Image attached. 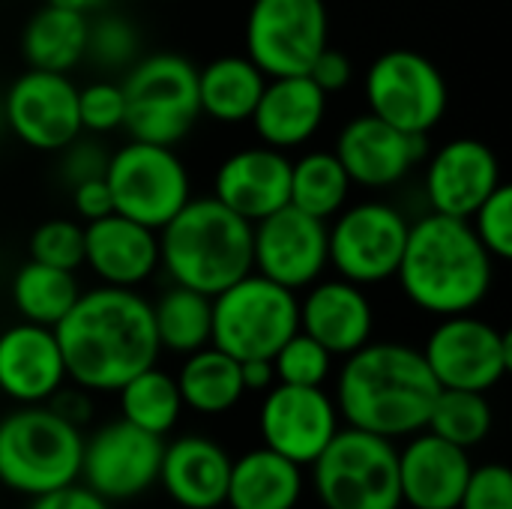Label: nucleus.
Wrapping results in <instances>:
<instances>
[{"instance_id":"79ce46f5","label":"nucleus","mask_w":512,"mask_h":509,"mask_svg":"<svg viewBox=\"0 0 512 509\" xmlns=\"http://www.w3.org/2000/svg\"><path fill=\"white\" fill-rule=\"evenodd\" d=\"M459 509H512V471L504 462L474 465Z\"/></svg>"},{"instance_id":"7ed1b4c3","label":"nucleus","mask_w":512,"mask_h":509,"mask_svg":"<svg viewBox=\"0 0 512 509\" xmlns=\"http://www.w3.org/2000/svg\"><path fill=\"white\" fill-rule=\"evenodd\" d=\"M498 261L477 240L468 219L420 213L411 219L396 270L402 297L429 318L477 312L495 288Z\"/></svg>"},{"instance_id":"f8f14e48","label":"nucleus","mask_w":512,"mask_h":509,"mask_svg":"<svg viewBox=\"0 0 512 509\" xmlns=\"http://www.w3.org/2000/svg\"><path fill=\"white\" fill-rule=\"evenodd\" d=\"M246 57L267 75H306L330 45L327 0H252L246 12Z\"/></svg>"},{"instance_id":"6e6552de","label":"nucleus","mask_w":512,"mask_h":509,"mask_svg":"<svg viewBox=\"0 0 512 509\" xmlns=\"http://www.w3.org/2000/svg\"><path fill=\"white\" fill-rule=\"evenodd\" d=\"M300 330L297 294L261 273H246L213 297L210 345L234 360H273Z\"/></svg>"},{"instance_id":"cd10ccee","label":"nucleus","mask_w":512,"mask_h":509,"mask_svg":"<svg viewBox=\"0 0 512 509\" xmlns=\"http://www.w3.org/2000/svg\"><path fill=\"white\" fill-rule=\"evenodd\" d=\"M264 84H267V75L246 54L213 57L210 63L198 69L201 117L222 123V126L249 123L264 93Z\"/></svg>"},{"instance_id":"7c9ffc66","label":"nucleus","mask_w":512,"mask_h":509,"mask_svg":"<svg viewBox=\"0 0 512 509\" xmlns=\"http://www.w3.org/2000/svg\"><path fill=\"white\" fill-rule=\"evenodd\" d=\"M81 291L84 288L78 282V273L48 267L33 258H27L12 273V282H9V297H12L18 318L39 324V327H51V330L75 306Z\"/></svg>"},{"instance_id":"dca6fc26","label":"nucleus","mask_w":512,"mask_h":509,"mask_svg":"<svg viewBox=\"0 0 512 509\" xmlns=\"http://www.w3.org/2000/svg\"><path fill=\"white\" fill-rule=\"evenodd\" d=\"M252 270L300 294L330 273L327 222L291 204L252 222Z\"/></svg>"},{"instance_id":"a878e982","label":"nucleus","mask_w":512,"mask_h":509,"mask_svg":"<svg viewBox=\"0 0 512 509\" xmlns=\"http://www.w3.org/2000/svg\"><path fill=\"white\" fill-rule=\"evenodd\" d=\"M228 450L207 435H180L165 441L156 486L177 509H219L228 498Z\"/></svg>"},{"instance_id":"ddd939ff","label":"nucleus","mask_w":512,"mask_h":509,"mask_svg":"<svg viewBox=\"0 0 512 509\" xmlns=\"http://www.w3.org/2000/svg\"><path fill=\"white\" fill-rule=\"evenodd\" d=\"M420 351L441 390L492 393L512 369V336L474 312L438 318Z\"/></svg>"},{"instance_id":"72a5a7b5","label":"nucleus","mask_w":512,"mask_h":509,"mask_svg":"<svg viewBox=\"0 0 512 509\" xmlns=\"http://www.w3.org/2000/svg\"><path fill=\"white\" fill-rule=\"evenodd\" d=\"M117 405L126 423L159 438H165L180 423V414L186 411L174 375L159 366H150L135 378H129L117 390Z\"/></svg>"},{"instance_id":"393cba45","label":"nucleus","mask_w":512,"mask_h":509,"mask_svg":"<svg viewBox=\"0 0 512 509\" xmlns=\"http://www.w3.org/2000/svg\"><path fill=\"white\" fill-rule=\"evenodd\" d=\"M66 381V363L51 327L18 321L0 333V393L6 399L45 405Z\"/></svg>"},{"instance_id":"58836bf2","label":"nucleus","mask_w":512,"mask_h":509,"mask_svg":"<svg viewBox=\"0 0 512 509\" xmlns=\"http://www.w3.org/2000/svg\"><path fill=\"white\" fill-rule=\"evenodd\" d=\"M78 120H81V132L99 135V138L123 129L126 96H123L120 78L102 75L78 87Z\"/></svg>"},{"instance_id":"1a4fd4ad","label":"nucleus","mask_w":512,"mask_h":509,"mask_svg":"<svg viewBox=\"0 0 512 509\" xmlns=\"http://www.w3.org/2000/svg\"><path fill=\"white\" fill-rule=\"evenodd\" d=\"M411 216L384 198L348 201L327 222V261L333 276L375 288L396 279Z\"/></svg>"},{"instance_id":"4468645a","label":"nucleus","mask_w":512,"mask_h":509,"mask_svg":"<svg viewBox=\"0 0 512 509\" xmlns=\"http://www.w3.org/2000/svg\"><path fill=\"white\" fill-rule=\"evenodd\" d=\"M162 447L165 438L117 417L84 438L78 480L108 504L138 501L159 480Z\"/></svg>"},{"instance_id":"de8ad7c7","label":"nucleus","mask_w":512,"mask_h":509,"mask_svg":"<svg viewBox=\"0 0 512 509\" xmlns=\"http://www.w3.org/2000/svg\"><path fill=\"white\" fill-rule=\"evenodd\" d=\"M240 378L246 393H267L276 384L273 360H243L240 363Z\"/></svg>"},{"instance_id":"49530a36","label":"nucleus","mask_w":512,"mask_h":509,"mask_svg":"<svg viewBox=\"0 0 512 509\" xmlns=\"http://www.w3.org/2000/svg\"><path fill=\"white\" fill-rule=\"evenodd\" d=\"M93 393H87V390H81L78 384H72V381H66L45 405L54 411V414H60L63 420H69L72 426H87L90 420H93V399H90Z\"/></svg>"},{"instance_id":"f257e3e1","label":"nucleus","mask_w":512,"mask_h":509,"mask_svg":"<svg viewBox=\"0 0 512 509\" xmlns=\"http://www.w3.org/2000/svg\"><path fill=\"white\" fill-rule=\"evenodd\" d=\"M66 378L87 393H117L159 363L153 306L138 288H84L54 327Z\"/></svg>"},{"instance_id":"e433bc0d","label":"nucleus","mask_w":512,"mask_h":509,"mask_svg":"<svg viewBox=\"0 0 512 509\" xmlns=\"http://www.w3.org/2000/svg\"><path fill=\"white\" fill-rule=\"evenodd\" d=\"M336 357L318 345L312 336L297 330L276 354H273V372L276 384H294V387H324L333 375Z\"/></svg>"},{"instance_id":"ea45409f","label":"nucleus","mask_w":512,"mask_h":509,"mask_svg":"<svg viewBox=\"0 0 512 509\" xmlns=\"http://www.w3.org/2000/svg\"><path fill=\"white\" fill-rule=\"evenodd\" d=\"M477 240L489 249V255L504 264L512 258V189L501 183L471 216H468Z\"/></svg>"},{"instance_id":"bb28decb","label":"nucleus","mask_w":512,"mask_h":509,"mask_svg":"<svg viewBox=\"0 0 512 509\" xmlns=\"http://www.w3.org/2000/svg\"><path fill=\"white\" fill-rule=\"evenodd\" d=\"M303 489V468L261 444L231 462L225 504L231 509H297Z\"/></svg>"},{"instance_id":"20e7f679","label":"nucleus","mask_w":512,"mask_h":509,"mask_svg":"<svg viewBox=\"0 0 512 509\" xmlns=\"http://www.w3.org/2000/svg\"><path fill=\"white\" fill-rule=\"evenodd\" d=\"M159 273L174 285L216 297L252 273V222L213 195H192L159 228Z\"/></svg>"},{"instance_id":"5701e85b","label":"nucleus","mask_w":512,"mask_h":509,"mask_svg":"<svg viewBox=\"0 0 512 509\" xmlns=\"http://www.w3.org/2000/svg\"><path fill=\"white\" fill-rule=\"evenodd\" d=\"M474 462L468 450L423 429L399 447V492L411 509H459Z\"/></svg>"},{"instance_id":"c9c22d12","label":"nucleus","mask_w":512,"mask_h":509,"mask_svg":"<svg viewBox=\"0 0 512 509\" xmlns=\"http://www.w3.org/2000/svg\"><path fill=\"white\" fill-rule=\"evenodd\" d=\"M141 57V33L135 21L117 12H102L87 21L84 63L105 75H123Z\"/></svg>"},{"instance_id":"8fccbe9b","label":"nucleus","mask_w":512,"mask_h":509,"mask_svg":"<svg viewBox=\"0 0 512 509\" xmlns=\"http://www.w3.org/2000/svg\"><path fill=\"white\" fill-rule=\"evenodd\" d=\"M6 132V117H3V102H0V135Z\"/></svg>"},{"instance_id":"473e14b6","label":"nucleus","mask_w":512,"mask_h":509,"mask_svg":"<svg viewBox=\"0 0 512 509\" xmlns=\"http://www.w3.org/2000/svg\"><path fill=\"white\" fill-rule=\"evenodd\" d=\"M354 195V183L333 150H303L291 159V192L288 204L330 222Z\"/></svg>"},{"instance_id":"a19ab883","label":"nucleus","mask_w":512,"mask_h":509,"mask_svg":"<svg viewBox=\"0 0 512 509\" xmlns=\"http://www.w3.org/2000/svg\"><path fill=\"white\" fill-rule=\"evenodd\" d=\"M108 156H111V150L102 144V138H99V135H87V132H81V135H78V138H72L63 150H57V171H60V183H63L66 189H72L75 183L105 177Z\"/></svg>"},{"instance_id":"9d476101","label":"nucleus","mask_w":512,"mask_h":509,"mask_svg":"<svg viewBox=\"0 0 512 509\" xmlns=\"http://www.w3.org/2000/svg\"><path fill=\"white\" fill-rule=\"evenodd\" d=\"M105 183L114 213L153 231L171 222L192 198V174L177 147L129 138L108 156Z\"/></svg>"},{"instance_id":"6ab92c4d","label":"nucleus","mask_w":512,"mask_h":509,"mask_svg":"<svg viewBox=\"0 0 512 509\" xmlns=\"http://www.w3.org/2000/svg\"><path fill=\"white\" fill-rule=\"evenodd\" d=\"M423 162L426 210L453 219H468L504 183L498 153L480 138H450Z\"/></svg>"},{"instance_id":"2eb2a0df","label":"nucleus","mask_w":512,"mask_h":509,"mask_svg":"<svg viewBox=\"0 0 512 509\" xmlns=\"http://www.w3.org/2000/svg\"><path fill=\"white\" fill-rule=\"evenodd\" d=\"M6 132L36 153H57L81 135L78 84L66 72L24 69L0 96Z\"/></svg>"},{"instance_id":"f3484780","label":"nucleus","mask_w":512,"mask_h":509,"mask_svg":"<svg viewBox=\"0 0 512 509\" xmlns=\"http://www.w3.org/2000/svg\"><path fill=\"white\" fill-rule=\"evenodd\" d=\"M336 399L324 387L273 384L258 408V432L267 450L309 468L333 441L339 426Z\"/></svg>"},{"instance_id":"09e8293b","label":"nucleus","mask_w":512,"mask_h":509,"mask_svg":"<svg viewBox=\"0 0 512 509\" xmlns=\"http://www.w3.org/2000/svg\"><path fill=\"white\" fill-rule=\"evenodd\" d=\"M48 3H54V6H63V9H75V12H84V15H90V12H99L108 0H48Z\"/></svg>"},{"instance_id":"b1692460","label":"nucleus","mask_w":512,"mask_h":509,"mask_svg":"<svg viewBox=\"0 0 512 509\" xmlns=\"http://www.w3.org/2000/svg\"><path fill=\"white\" fill-rule=\"evenodd\" d=\"M330 96L309 75L267 78L264 93L249 117L261 144L294 153L315 141L324 129Z\"/></svg>"},{"instance_id":"4c0bfd02","label":"nucleus","mask_w":512,"mask_h":509,"mask_svg":"<svg viewBox=\"0 0 512 509\" xmlns=\"http://www.w3.org/2000/svg\"><path fill=\"white\" fill-rule=\"evenodd\" d=\"M27 252L39 264L78 273L84 267V222L66 216L45 219L33 228Z\"/></svg>"},{"instance_id":"c03bdc74","label":"nucleus","mask_w":512,"mask_h":509,"mask_svg":"<svg viewBox=\"0 0 512 509\" xmlns=\"http://www.w3.org/2000/svg\"><path fill=\"white\" fill-rule=\"evenodd\" d=\"M69 201H72V210H75V216L81 222H93V219H102V216L114 213V201H111L105 177L75 183L69 189Z\"/></svg>"},{"instance_id":"f704fd0d","label":"nucleus","mask_w":512,"mask_h":509,"mask_svg":"<svg viewBox=\"0 0 512 509\" xmlns=\"http://www.w3.org/2000/svg\"><path fill=\"white\" fill-rule=\"evenodd\" d=\"M495 426V411L489 402V393H471V390H441L426 429L438 438L471 450L480 447Z\"/></svg>"},{"instance_id":"0eeeda50","label":"nucleus","mask_w":512,"mask_h":509,"mask_svg":"<svg viewBox=\"0 0 512 509\" xmlns=\"http://www.w3.org/2000/svg\"><path fill=\"white\" fill-rule=\"evenodd\" d=\"M309 468L324 509H402L396 441L345 426Z\"/></svg>"},{"instance_id":"a211bd4d","label":"nucleus","mask_w":512,"mask_h":509,"mask_svg":"<svg viewBox=\"0 0 512 509\" xmlns=\"http://www.w3.org/2000/svg\"><path fill=\"white\" fill-rule=\"evenodd\" d=\"M333 153L351 183L369 192H387L405 183L429 153V135L402 132L363 111L342 123Z\"/></svg>"},{"instance_id":"f03ea898","label":"nucleus","mask_w":512,"mask_h":509,"mask_svg":"<svg viewBox=\"0 0 512 509\" xmlns=\"http://www.w3.org/2000/svg\"><path fill=\"white\" fill-rule=\"evenodd\" d=\"M342 360L333 399L345 426L387 441L411 438L426 429L441 384L426 366L420 348L372 339Z\"/></svg>"},{"instance_id":"423d86ee","label":"nucleus","mask_w":512,"mask_h":509,"mask_svg":"<svg viewBox=\"0 0 512 509\" xmlns=\"http://www.w3.org/2000/svg\"><path fill=\"white\" fill-rule=\"evenodd\" d=\"M123 132L135 141L177 147L201 120L198 66L180 51L141 54L123 75Z\"/></svg>"},{"instance_id":"a18cd8bd","label":"nucleus","mask_w":512,"mask_h":509,"mask_svg":"<svg viewBox=\"0 0 512 509\" xmlns=\"http://www.w3.org/2000/svg\"><path fill=\"white\" fill-rule=\"evenodd\" d=\"M27 509H111V504L105 498H99L93 489H87L81 480H75L69 486H60L54 492L30 498Z\"/></svg>"},{"instance_id":"39448f33","label":"nucleus","mask_w":512,"mask_h":509,"mask_svg":"<svg viewBox=\"0 0 512 509\" xmlns=\"http://www.w3.org/2000/svg\"><path fill=\"white\" fill-rule=\"evenodd\" d=\"M84 435L48 405H18L0 420V483L24 498L69 486L81 474Z\"/></svg>"},{"instance_id":"2f4dec72","label":"nucleus","mask_w":512,"mask_h":509,"mask_svg":"<svg viewBox=\"0 0 512 509\" xmlns=\"http://www.w3.org/2000/svg\"><path fill=\"white\" fill-rule=\"evenodd\" d=\"M150 306H153V327L162 351L186 357L210 345L213 297L168 282V288L159 291V297L150 300Z\"/></svg>"},{"instance_id":"412c9836","label":"nucleus","mask_w":512,"mask_h":509,"mask_svg":"<svg viewBox=\"0 0 512 509\" xmlns=\"http://www.w3.org/2000/svg\"><path fill=\"white\" fill-rule=\"evenodd\" d=\"M291 156L267 144H252L228 153L213 174V198L246 222H258L288 204Z\"/></svg>"},{"instance_id":"37998d69","label":"nucleus","mask_w":512,"mask_h":509,"mask_svg":"<svg viewBox=\"0 0 512 509\" xmlns=\"http://www.w3.org/2000/svg\"><path fill=\"white\" fill-rule=\"evenodd\" d=\"M306 75H309L327 96H333V93H342V90L351 87V81H354V63H351V57H348L342 48L327 45V48L312 60V66H309Z\"/></svg>"},{"instance_id":"4be33fe9","label":"nucleus","mask_w":512,"mask_h":509,"mask_svg":"<svg viewBox=\"0 0 512 509\" xmlns=\"http://www.w3.org/2000/svg\"><path fill=\"white\" fill-rule=\"evenodd\" d=\"M84 267L111 288H141L159 273V231L108 213L84 222Z\"/></svg>"},{"instance_id":"aec40b11","label":"nucleus","mask_w":512,"mask_h":509,"mask_svg":"<svg viewBox=\"0 0 512 509\" xmlns=\"http://www.w3.org/2000/svg\"><path fill=\"white\" fill-rule=\"evenodd\" d=\"M300 330L333 357H348L375 339V303L369 288L342 276H321L297 294Z\"/></svg>"},{"instance_id":"9b49d317","label":"nucleus","mask_w":512,"mask_h":509,"mask_svg":"<svg viewBox=\"0 0 512 509\" xmlns=\"http://www.w3.org/2000/svg\"><path fill=\"white\" fill-rule=\"evenodd\" d=\"M366 111L384 123L429 135L441 126L450 108V87L441 66L414 48L381 51L363 75Z\"/></svg>"},{"instance_id":"c85d7f7f","label":"nucleus","mask_w":512,"mask_h":509,"mask_svg":"<svg viewBox=\"0 0 512 509\" xmlns=\"http://www.w3.org/2000/svg\"><path fill=\"white\" fill-rule=\"evenodd\" d=\"M90 15L45 3L21 30V57L30 69L72 72L84 63Z\"/></svg>"},{"instance_id":"c756f323","label":"nucleus","mask_w":512,"mask_h":509,"mask_svg":"<svg viewBox=\"0 0 512 509\" xmlns=\"http://www.w3.org/2000/svg\"><path fill=\"white\" fill-rule=\"evenodd\" d=\"M174 381H177L183 408L201 417H222L234 411L246 396V387L240 378V360H234L231 354L213 345L186 354Z\"/></svg>"}]
</instances>
